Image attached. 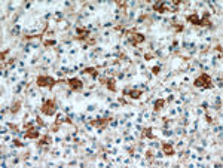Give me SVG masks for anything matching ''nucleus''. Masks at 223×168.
<instances>
[{
  "label": "nucleus",
  "instance_id": "nucleus-1",
  "mask_svg": "<svg viewBox=\"0 0 223 168\" xmlns=\"http://www.w3.org/2000/svg\"><path fill=\"white\" fill-rule=\"evenodd\" d=\"M40 112H42L43 115H46V116H52V115H55V113H57V101L52 100V98L45 100L43 104H42Z\"/></svg>",
  "mask_w": 223,
  "mask_h": 168
},
{
  "label": "nucleus",
  "instance_id": "nucleus-2",
  "mask_svg": "<svg viewBox=\"0 0 223 168\" xmlns=\"http://www.w3.org/2000/svg\"><path fill=\"white\" fill-rule=\"evenodd\" d=\"M36 84L39 85L40 88H49V89H52L55 84H57V81L52 78V76H48V75H40V76H37L36 78Z\"/></svg>",
  "mask_w": 223,
  "mask_h": 168
},
{
  "label": "nucleus",
  "instance_id": "nucleus-17",
  "mask_svg": "<svg viewBox=\"0 0 223 168\" xmlns=\"http://www.w3.org/2000/svg\"><path fill=\"white\" fill-rule=\"evenodd\" d=\"M48 143H51V137H49V135H45L43 138L40 140V143H39V144H48Z\"/></svg>",
  "mask_w": 223,
  "mask_h": 168
},
{
  "label": "nucleus",
  "instance_id": "nucleus-7",
  "mask_svg": "<svg viewBox=\"0 0 223 168\" xmlns=\"http://www.w3.org/2000/svg\"><path fill=\"white\" fill-rule=\"evenodd\" d=\"M130 40L133 45H138V43H143L146 40V37L143 36V34H140V33H135V34H131V37H130Z\"/></svg>",
  "mask_w": 223,
  "mask_h": 168
},
{
  "label": "nucleus",
  "instance_id": "nucleus-21",
  "mask_svg": "<svg viewBox=\"0 0 223 168\" xmlns=\"http://www.w3.org/2000/svg\"><path fill=\"white\" fill-rule=\"evenodd\" d=\"M152 72H153L155 75H158V72H159V67H153V69H152Z\"/></svg>",
  "mask_w": 223,
  "mask_h": 168
},
{
  "label": "nucleus",
  "instance_id": "nucleus-4",
  "mask_svg": "<svg viewBox=\"0 0 223 168\" xmlns=\"http://www.w3.org/2000/svg\"><path fill=\"white\" fill-rule=\"evenodd\" d=\"M67 84H69V86H70V89H72V91L79 92V91H82V89H84V82H82L81 79H78V78H72V79H69V81H67Z\"/></svg>",
  "mask_w": 223,
  "mask_h": 168
},
{
  "label": "nucleus",
  "instance_id": "nucleus-8",
  "mask_svg": "<svg viewBox=\"0 0 223 168\" xmlns=\"http://www.w3.org/2000/svg\"><path fill=\"white\" fill-rule=\"evenodd\" d=\"M127 95H130V98H133V100H137V98H140L141 97V94H143V91H140V89H128V91H124Z\"/></svg>",
  "mask_w": 223,
  "mask_h": 168
},
{
  "label": "nucleus",
  "instance_id": "nucleus-15",
  "mask_svg": "<svg viewBox=\"0 0 223 168\" xmlns=\"http://www.w3.org/2000/svg\"><path fill=\"white\" fill-rule=\"evenodd\" d=\"M19 107H21V101H15V103L12 104V109H10V112H12V113H16V112L19 110Z\"/></svg>",
  "mask_w": 223,
  "mask_h": 168
},
{
  "label": "nucleus",
  "instance_id": "nucleus-13",
  "mask_svg": "<svg viewBox=\"0 0 223 168\" xmlns=\"http://www.w3.org/2000/svg\"><path fill=\"white\" fill-rule=\"evenodd\" d=\"M84 73H85V75H91V76H94V78H95V76H97V73H98V70H97V69H94V67H89V69H85V70H84Z\"/></svg>",
  "mask_w": 223,
  "mask_h": 168
},
{
  "label": "nucleus",
  "instance_id": "nucleus-9",
  "mask_svg": "<svg viewBox=\"0 0 223 168\" xmlns=\"http://www.w3.org/2000/svg\"><path fill=\"white\" fill-rule=\"evenodd\" d=\"M153 9H155L156 12H159V13H165V12L168 10V7H167L165 1H159V3H155V4H153Z\"/></svg>",
  "mask_w": 223,
  "mask_h": 168
},
{
  "label": "nucleus",
  "instance_id": "nucleus-10",
  "mask_svg": "<svg viewBox=\"0 0 223 168\" xmlns=\"http://www.w3.org/2000/svg\"><path fill=\"white\" fill-rule=\"evenodd\" d=\"M162 150H164V153H165L167 156L174 155V149H173V146H171L170 143H162Z\"/></svg>",
  "mask_w": 223,
  "mask_h": 168
},
{
  "label": "nucleus",
  "instance_id": "nucleus-6",
  "mask_svg": "<svg viewBox=\"0 0 223 168\" xmlns=\"http://www.w3.org/2000/svg\"><path fill=\"white\" fill-rule=\"evenodd\" d=\"M76 33H78V39L79 40L88 39V36H89L88 28H84V27H76Z\"/></svg>",
  "mask_w": 223,
  "mask_h": 168
},
{
  "label": "nucleus",
  "instance_id": "nucleus-12",
  "mask_svg": "<svg viewBox=\"0 0 223 168\" xmlns=\"http://www.w3.org/2000/svg\"><path fill=\"white\" fill-rule=\"evenodd\" d=\"M187 21H190V22H193L196 25H199V22H201V19L198 18V15H187Z\"/></svg>",
  "mask_w": 223,
  "mask_h": 168
},
{
  "label": "nucleus",
  "instance_id": "nucleus-14",
  "mask_svg": "<svg viewBox=\"0 0 223 168\" xmlns=\"http://www.w3.org/2000/svg\"><path fill=\"white\" fill-rule=\"evenodd\" d=\"M164 104H165V100H162V98H161V100H156V101H155V110H156V112L161 110V109L164 107Z\"/></svg>",
  "mask_w": 223,
  "mask_h": 168
},
{
  "label": "nucleus",
  "instance_id": "nucleus-11",
  "mask_svg": "<svg viewBox=\"0 0 223 168\" xmlns=\"http://www.w3.org/2000/svg\"><path fill=\"white\" fill-rule=\"evenodd\" d=\"M101 82L103 84H107V88L110 89V91H116V85H115V81H112V79H101Z\"/></svg>",
  "mask_w": 223,
  "mask_h": 168
},
{
  "label": "nucleus",
  "instance_id": "nucleus-16",
  "mask_svg": "<svg viewBox=\"0 0 223 168\" xmlns=\"http://www.w3.org/2000/svg\"><path fill=\"white\" fill-rule=\"evenodd\" d=\"M92 125L95 126H101V125H106L107 124V119H98V121H94V122H91Z\"/></svg>",
  "mask_w": 223,
  "mask_h": 168
},
{
  "label": "nucleus",
  "instance_id": "nucleus-5",
  "mask_svg": "<svg viewBox=\"0 0 223 168\" xmlns=\"http://www.w3.org/2000/svg\"><path fill=\"white\" fill-rule=\"evenodd\" d=\"M25 137H27V138H39V137H40V132H39L37 128L30 126V128L27 129V132H25Z\"/></svg>",
  "mask_w": 223,
  "mask_h": 168
},
{
  "label": "nucleus",
  "instance_id": "nucleus-3",
  "mask_svg": "<svg viewBox=\"0 0 223 168\" xmlns=\"http://www.w3.org/2000/svg\"><path fill=\"white\" fill-rule=\"evenodd\" d=\"M193 85H195L196 88H211V86H213V84H211V76L207 75V73H201V75L195 79Z\"/></svg>",
  "mask_w": 223,
  "mask_h": 168
},
{
  "label": "nucleus",
  "instance_id": "nucleus-20",
  "mask_svg": "<svg viewBox=\"0 0 223 168\" xmlns=\"http://www.w3.org/2000/svg\"><path fill=\"white\" fill-rule=\"evenodd\" d=\"M54 40H48V42H45V46H51V45H54Z\"/></svg>",
  "mask_w": 223,
  "mask_h": 168
},
{
  "label": "nucleus",
  "instance_id": "nucleus-18",
  "mask_svg": "<svg viewBox=\"0 0 223 168\" xmlns=\"http://www.w3.org/2000/svg\"><path fill=\"white\" fill-rule=\"evenodd\" d=\"M143 137H149V138H155V135H153V134H150V129H146V131H144V134H143Z\"/></svg>",
  "mask_w": 223,
  "mask_h": 168
},
{
  "label": "nucleus",
  "instance_id": "nucleus-19",
  "mask_svg": "<svg viewBox=\"0 0 223 168\" xmlns=\"http://www.w3.org/2000/svg\"><path fill=\"white\" fill-rule=\"evenodd\" d=\"M36 121H37V124H39V125H45V122L40 119V116H37V119H36Z\"/></svg>",
  "mask_w": 223,
  "mask_h": 168
}]
</instances>
